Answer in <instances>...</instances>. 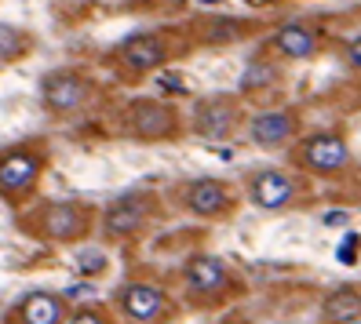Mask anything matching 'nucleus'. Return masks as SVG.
Instances as JSON below:
<instances>
[{
  "mask_svg": "<svg viewBox=\"0 0 361 324\" xmlns=\"http://www.w3.org/2000/svg\"><path fill=\"white\" fill-rule=\"evenodd\" d=\"M295 164L314 175H339L350 164V146L339 132H314L295 142Z\"/></svg>",
  "mask_w": 361,
  "mask_h": 324,
  "instance_id": "nucleus-1",
  "label": "nucleus"
},
{
  "mask_svg": "<svg viewBox=\"0 0 361 324\" xmlns=\"http://www.w3.org/2000/svg\"><path fill=\"white\" fill-rule=\"evenodd\" d=\"M248 197L263 211H281L300 201V179L281 168H263L248 179Z\"/></svg>",
  "mask_w": 361,
  "mask_h": 324,
  "instance_id": "nucleus-2",
  "label": "nucleus"
},
{
  "mask_svg": "<svg viewBox=\"0 0 361 324\" xmlns=\"http://www.w3.org/2000/svg\"><path fill=\"white\" fill-rule=\"evenodd\" d=\"M150 215H154V204L146 193H124L102 211V233L110 241H128L150 223Z\"/></svg>",
  "mask_w": 361,
  "mask_h": 324,
  "instance_id": "nucleus-3",
  "label": "nucleus"
},
{
  "mask_svg": "<svg viewBox=\"0 0 361 324\" xmlns=\"http://www.w3.org/2000/svg\"><path fill=\"white\" fill-rule=\"evenodd\" d=\"M117 306L135 324H157L168 310V295H164V288L150 285V280H128L117 292Z\"/></svg>",
  "mask_w": 361,
  "mask_h": 324,
  "instance_id": "nucleus-4",
  "label": "nucleus"
},
{
  "mask_svg": "<svg viewBox=\"0 0 361 324\" xmlns=\"http://www.w3.org/2000/svg\"><path fill=\"white\" fill-rule=\"evenodd\" d=\"M92 226V215L84 204H73V201H59V204H44L40 211V223L37 230L48 237V241H77L84 237Z\"/></svg>",
  "mask_w": 361,
  "mask_h": 324,
  "instance_id": "nucleus-5",
  "label": "nucleus"
},
{
  "mask_svg": "<svg viewBox=\"0 0 361 324\" xmlns=\"http://www.w3.org/2000/svg\"><path fill=\"white\" fill-rule=\"evenodd\" d=\"M124 124L135 139H168L176 132V110L157 99H139L124 110Z\"/></svg>",
  "mask_w": 361,
  "mask_h": 324,
  "instance_id": "nucleus-6",
  "label": "nucleus"
},
{
  "mask_svg": "<svg viewBox=\"0 0 361 324\" xmlns=\"http://www.w3.org/2000/svg\"><path fill=\"white\" fill-rule=\"evenodd\" d=\"M238 124H241V106L230 95H212L197 102V110H194V132L201 139H226L233 135Z\"/></svg>",
  "mask_w": 361,
  "mask_h": 324,
  "instance_id": "nucleus-7",
  "label": "nucleus"
},
{
  "mask_svg": "<svg viewBox=\"0 0 361 324\" xmlns=\"http://www.w3.org/2000/svg\"><path fill=\"white\" fill-rule=\"evenodd\" d=\"M183 208L197 219H223L233 211V193L219 179H194L183 189Z\"/></svg>",
  "mask_w": 361,
  "mask_h": 324,
  "instance_id": "nucleus-8",
  "label": "nucleus"
},
{
  "mask_svg": "<svg viewBox=\"0 0 361 324\" xmlns=\"http://www.w3.org/2000/svg\"><path fill=\"white\" fill-rule=\"evenodd\" d=\"M186 292L197 299H216L230 288V266L223 263L219 255H194L183 270Z\"/></svg>",
  "mask_w": 361,
  "mask_h": 324,
  "instance_id": "nucleus-9",
  "label": "nucleus"
},
{
  "mask_svg": "<svg viewBox=\"0 0 361 324\" xmlns=\"http://www.w3.org/2000/svg\"><path fill=\"white\" fill-rule=\"evenodd\" d=\"M40 95H44V102H48V110H55V113H73V110H80L84 102L92 99V84L84 80L80 73H48L44 77V84H40Z\"/></svg>",
  "mask_w": 361,
  "mask_h": 324,
  "instance_id": "nucleus-10",
  "label": "nucleus"
},
{
  "mask_svg": "<svg viewBox=\"0 0 361 324\" xmlns=\"http://www.w3.org/2000/svg\"><path fill=\"white\" fill-rule=\"evenodd\" d=\"M295 132H300V117H295V110H263L248 120V135L256 146L263 149H281L295 139Z\"/></svg>",
  "mask_w": 361,
  "mask_h": 324,
  "instance_id": "nucleus-11",
  "label": "nucleus"
},
{
  "mask_svg": "<svg viewBox=\"0 0 361 324\" xmlns=\"http://www.w3.org/2000/svg\"><path fill=\"white\" fill-rule=\"evenodd\" d=\"M270 51L288 58V62H307V58H314L317 51H322V33H317L314 26H307V23H285V26L274 30Z\"/></svg>",
  "mask_w": 361,
  "mask_h": 324,
  "instance_id": "nucleus-12",
  "label": "nucleus"
},
{
  "mask_svg": "<svg viewBox=\"0 0 361 324\" xmlns=\"http://www.w3.org/2000/svg\"><path fill=\"white\" fill-rule=\"evenodd\" d=\"M40 168H44V157L33 154V149H11V154L0 161V189L18 197V193L33 189Z\"/></svg>",
  "mask_w": 361,
  "mask_h": 324,
  "instance_id": "nucleus-13",
  "label": "nucleus"
},
{
  "mask_svg": "<svg viewBox=\"0 0 361 324\" xmlns=\"http://www.w3.org/2000/svg\"><path fill=\"white\" fill-rule=\"evenodd\" d=\"M117 58H121L132 73H150V70L164 66L168 44H164V37H157V33H139V37H128V40L117 48Z\"/></svg>",
  "mask_w": 361,
  "mask_h": 324,
  "instance_id": "nucleus-14",
  "label": "nucleus"
},
{
  "mask_svg": "<svg viewBox=\"0 0 361 324\" xmlns=\"http://www.w3.org/2000/svg\"><path fill=\"white\" fill-rule=\"evenodd\" d=\"M354 320H361V288L336 285L322 299V324H354Z\"/></svg>",
  "mask_w": 361,
  "mask_h": 324,
  "instance_id": "nucleus-15",
  "label": "nucleus"
},
{
  "mask_svg": "<svg viewBox=\"0 0 361 324\" xmlns=\"http://www.w3.org/2000/svg\"><path fill=\"white\" fill-rule=\"evenodd\" d=\"M18 317H23V324H66V306L51 292H33L23 299Z\"/></svg>",
  "mask_w": 361,
  "mask_h": 324,
  "instance_id": "nucleus-16",
  "label": "nucleus"
},
{
  "mask_svg": "<svg viewBox=\"0 0 361 324\" xmlns=\"http://www.w3.org/2000/svg\"><path fill=\"white\" fill-rule=\"evenodd\" d=\"M278 80H281V70L274 66V62H267V58H256V62H248L245 73H241V95H259V92H270Z\"/></svg>",
  "mask_w": 361,
  "mask_h": 324,
  "instance_id": "nucleus-17",
  "label": "nucleus"
},
{
  "mask_svg": "<svg viewBox=\"0 0 361 324\" xmlns=\"http://www.w3.org/2000/svg\"><path fill=\"white\" fill-rule=\"evenodd\" d=\"M252 26L241 23V18H208V23L201 26L204 40L208 44H233V40H241Z\"/></svg>",
  "mask_w": 361,
  "mask_h": 324,
  "instance_id": "nucleus-18",
  "label": "nucleus"
},
{
  "mask_svg": "<svg viewBox=\"0 0 361 324\" xmlns=\"http://www.w3.org/2000/svg\"><path fill=\"white\" fill-rule=\"evenodd\" d=\"M26 51V33L8 23H0V62H11Z\"/></svg>",
  "mask_w": 361,
  "mask_h": 324,
  "instance_id": "nucleus-19",
  "label": "nucleus"
},
{
  "mask_svg": "<svg viewBox=\"0 0 361 324\" xmlns=\"http://www.w3.org/2000/svg\"><path fill=\"white\" fill-rule=\"evenodd\" d=\"M343 62H347L354 73H361V33H354L347 44H343Z\"/></svg>",
  "mask_w": 361,
  "mask_h": 324,
  "instance_id": "nucleus-20",
  "label": "nucleus"
},
{
  "mask_svg": "<svg viewBox=\"0 0 361 324\" xmlns=\"http://www.w3.org/2000/svg\"><path fill=\"white\" fill-rule=\"evenodd\" d=\"M80 266H84V273H102L106 258H102L99 251H84V255H80Z\"/></svg>",
  "mask_w": 361,
  "mask_h": 324,
  "instance_id": "nucleus-21",
  "label": "nucleus"
},
{
  "mask_svg": "<svg viewBox=\"0 0 361 324\" xmlns=\"http://www.w3.org/2000/svg\"><path fill=\"white\" fill-rule=\"evenodd\" d=\"M66 324H110L102 313H95V310H80V313H73Z\"/></svg>",
  "mask_w": 361,
  "mask_h": 324,
  "instance_id": "nucleus-22",
  "label": "nucleus"
},
{
  "mask_svg": "<svg viewBox=\"0 0 361 324\" xmlns=\"http://www.w3.org/2000/svg\"><path fill=\"white\" fill-rule=\"evenodd\" d=\"M161 88H164V92H183V80L172 77V73H161Z\"/></svg>",
  "mask_w": 361,
  "mask_h": 324,
  "instance_id": "nucleus-23",
  "label": "nucleus"
},
{
  "mask_svg": "<svg viewBox=\"0 0 361 324\" xmlns=\"http://www.w3.org/2000/svg\"><path fill=\"white\" fill-rule=\"evenodd\" d=\"M248 4H259L263 8V4H274V0H248Z\"/></svg>",
  "mask_w": 361,
  "mask_h": 324,
  "instance_id": "nucleus-24",
  "label": "nucleus"
},
{
  "mask_svg": "<svg viewBox=\"0 0 361 324\" xmlns=\"http://www.w3.org/2000/svg\"><path fill=\"white\" fill-rule=\"evenodd\" d=\"M197 4H219V0H197Z\"/></svg>",
  "mask_w": 361,
  "mask_h": 324,
  "instance_id": "nucleus-25",
  "label": "nucleus"
},
{
  "mask_svg": "<svg viewBox=\"0 0 361 324\" xmlns=\"http://www.w3.org/2000/svg\"><path fill=\"white\" fill-rule=\"evenodd\" d=\"M354 324H361V320H354Z\"/></svg>",
  "mask_w": 361,
  "mask_h": 324,
  "instance_id": "nucleus-26",
  "label": "nucleus"
}]
</instances>
